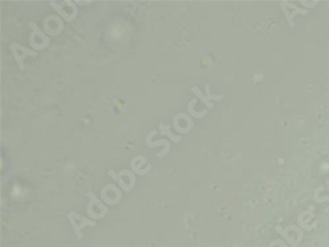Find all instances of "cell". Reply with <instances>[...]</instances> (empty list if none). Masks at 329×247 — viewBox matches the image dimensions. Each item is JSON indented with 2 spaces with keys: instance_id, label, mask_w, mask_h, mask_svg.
<instances>
[{
  "instance_id": "1",
  "label": "cell",
  "mask_w": 329,
  "mask_h": 247,
  "mask_svg": "<svg viewBox=\"0 0 329 247\" xmlns=\"http://www.w3.org/2000/svg\"><path fill=\"white\" fill-rule=\"evenodd\" d=\"M29 28H31V35H29V45L32 46L33 50H44L50 44V38L46 33H44L41 29L38 28L37 24L33 21L29 22Z\"/></svg>"
},
{
  "instance_id": "2",
  "label": "cell",
  "mask_w": 329,
  "mask_h": 247,
  "mask_svg": "<svg viewBox=\"0 0 329 247\" xmlns=\"http://www.w3.org/2000/svg\"><path fill=\"white\" fill-rule=\"evenodd\" d=\"M108 176L112 177L114 181H116V184L121 188V191L124 192H130L136 184V176L129 170H123V171L115 172L114 170L108 171Z\"/></svg>"
},
{
  "instance_id": "3",
  "label": "cell",
  "mask_w": 329,
  "mask_h": 247,
  "mask_svg": "<svg viewBox=\"0 0 329 247\" xmlns=\"http://www.w3.org/2000/svg\"><path fill=\"white\" fill-rule=\"evenodd\" d=\"M50 6L53 7V10L60 15L65 21H74L78 15V8H76V4L71 0H67V2H62V3H56V2H50Z\"/></svg>"
},
{
  "instance_id": "4",
  "label": "cell",
  "mask_w": 329,
  "mask_h": 247,
  "mask_svg": "<svg viewBox=\"0 0 329 247\" xmlns=\"http://www.w3.org/2000/svg\"><path fill=\"white\" fill-rule=\"evenodd\" d=\"M86 196L89 197V204H87V213L90 214L91 219H101L104 217L108 212V208L103 200H100L99 197H96L94 195V192H87Z\"/></svg>"
},
{
  "instance_id": "5",
  "label": "cell",
  "mask_w": 329,
  "mask_h": 247,
  "mask_svg": "<svg viewBox=\"0 0 329 247\" xmlns=\"http://www.w3.org/2000/svg\"><path fill=\"white\" fill-rule=\"evenodd\" d=\"M10 49L13 53V57H15V59H16L17 65H19V67L21 70L25 67L24 59H25L26 57H37V51H35L33 49L25 48V46H22V45L17 44V42H12V44L10 45Z\"/></svg>"
},
{
  "instance_id": "6",
  "label": "cell",
  "mask_w": 329,
  "mask_h": 247,
  "mask_svg": "<svg viewBox=\"0 0 329 247\" xmlns=\"http://www.w3.org/2000/svg\"><path fill=\"white\" fill-rule=\"evenodd\" d=\"M101 200L103 203L108 205H116L121 200V190L115 184H107L104 188L101 190Z\"/></svg>"
},
{
  "instance_id": "7",
  "label": "cell",
  "mask_w": 329,
  "mask_h": 247,
  "mask_svg": "<svg viewBox=\"0 0 329 247\" xmlns=\"http://www.w3.org/2000/svg\"><path fill=\"white\" fill-rule=\"evenodd\" d=\"M191 92H193L194 95H195V98L199 99L200 102L206 105L208 109H212L213 102H215V100L217 102V100H222V99L224 98L223 95H213V94H211V86H209V84H207L206 86V95H204L198 87H193V88H191Z\"/></svg>"
},
{
  "instance_id": "8",
  "label": "cell",
  "mask_w": 329,
  "mask_h": 247,
  "mask_svg": "<svg viewBox=\"0 0 329 247\" xmlns=\"http://www.w3.org/2000/svg\"><path fill=\"white\" fill-rule=\"evenodd\" d=\"M67 219H69L70 224H71V226H73L76 237L79 238V239L82 238V234H80V233H82V229L85 228V226L95 225V224H94L91 220L86 219V217H83V215L78 214V213H75V212H70L69 215H67Z\"/></svg>"
},
{
  "instance_id": "9",
  "label": "cell",
  "mask_w": 329,
  "mask_h": 247,
  "mask_svg": "<svg viewBox=\"0 0 329 247\" xmlns=\"http://www.w3.org/2000/svg\"><path fill=\"white\" fill-rule=\"evenodd\" d=\"M173 125H174V129L178 133H188L194 127V120L188 114L178 113L174 116Z\"/></svg>"
},
{
  "instance_id": "10",
  "label": "cell",
  "mask_w": 329,
  "mask_h": 247,
  "mask_svg": "<svg viewBox=\"0 0 329 247\" xmlns=\"http://www.w3.org/2000/svg\"><path fill=\"white\" fill-rule=\"evenodd\" d=\"M44 28L48 35L57 36L64 30V21L61 20L60 16L51 15L44 20Z\"/></svg>"
},
{
  "instance_id": "11",
  "label": "cell",
  "mask_w": 329,
  "mask_h": 247,
  "mask_svg": "<svg viewBox=\"0 0 329 247\" xmlns=\"http://www.w3.org/2000/svg\"><path fill=\"white\" fill-rule=\"evenodd\" d=\"M144 165H149L148 159L143 156H136L134 158L130 161V167H132V171L136 172L139 175H146L149 172V170H145L143 168Z\"/></svg>"
},
{
  "instance_id": "12",
  "label": "cell",
  "mask_w": 329,
  "mask_h": 247,
  "mask_svg": "<svg viewBox=\"0 0 329 247\" xmlns=\"http://www.w3.org/2000/svg\"><path fill=\"white\" fill-rule=\"evenodd\" d=\"M159 133L162 136H168L169 140L173 141V142H181L182 137L181 136H174L171 133V127L170 125H163V123H159Z\"/></svg>"
},
{
  "instance_id": "13",
  "label": "cell",
  "mask_w": 329,
  "mask_h": 247,
  "mask_svg": "<svg viewBox=\"0 0 329 247\" xmlns=\"http://www.w3.org/2000/svg\"><path fill=\"white\" fill-rule=\"evenodd\" d=\"M195 103H197V98L191 99L190 103H188V107H187V109H188V113H190V116L191 117H195V118L204 117V116L208 113V111H206V109H204L203 112H197L195 109H194V104H195Z\"/></svg>"
},
{
  "instance_id": "14",
  "label": "cell",
  "mask_w": 329,
  "mask_h": 247,
  "mask_svg": "<svg viewBox=\"0 0 329 247\" xmlns=\"http://www.w3.org/2000/svg\"><path fill=\"white\" fill-rule=\"evenodd\" d=\"M145 142L148 147H158V146H164L168 151L170 150V143L168 142V140H159V141H155V142H150V141L146 140Z\"/></svg>"
}]
</instances>
